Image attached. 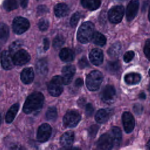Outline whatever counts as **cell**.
Returning <instances> with one entry per match:
<instances>
[{"instance_id":"14","label":"cell","mask_w":150,"mask_h":150,"mask_svg":"<svg viewBox=\"0 0 150 150\" xmlns=\"http://www.w3.org/2000/svg\"><path fill=\"white\" fill-rule=\"evenodd\" d=\"M115 97V88L111 85L106 86L102 92V100L106 103L113 101Z\"/></svg>"},{"instance_id":"29","label":"cell","mask_w":150,"mask_h":150,"mask_svg":"<svg viewBox=\"0 0 150 150\" xmlns=\"http://www.w3.org/2000/svg\"><path fill=\"white\" fill-rule=\"evenodd\" d=\"M121 68V64L118 60L110 61L107 63V71L114 73L120 70Z\"/></svg>"},{"instance_id":"25","label":"cell","mask_w":150,"mask_h":150,"mask_svg":"<svg viewBox=\"0 0 150 150\" xmlns=\"http://www.w3.org/2000/svg\"><path fill=\"white\" fill-rule=\"evenodd\" d=\"M125 82L129 85L136 84L141 80V76L138 73H130L126 74L124 77Z\"/></svg>"},{"instance_id":"46","label":"cell","mask_w":150,"mask_h":150,"mask_svg":"<svg viewBox=\"0 0 150 150\" xmlns=\"http://www.w3.org/2000/svg\"><path fill=\"white\" fill-rule=\"evenodd\" d=\"M83 84V81L82 80V79L81 78H78L77 79H76V81H75V86L77 87H80L81 86H82Z\"/></svg>"},{"instance_id":"32","label":"cell","mask_w":150,"mask_h":150,"mask_svg":"<svg viewBox=\"0 0 150 150\" xmlns=\"http://www.w3.org/2000/svg\"><path fill=\"white\" fill-rule=\"evenodd\" d=\"M18 4L15 0H7L4 2V8L8 11H11L18 8Z\"/></svg>"},{"instance_id":"42","label":"cell","mask_w":150,"mask_h":150,"mask_svg":"<svg viewBox=\"0 0 150 150\" xmlns=\"http://www.w3.org/2000/svg\"><path fill=\"white\" fill-rule=\"evenodd\" d=\"M144 52L146 57L148 58L149 60H150V44L146 42H145Z\"/></svg>"},{"instance_id":"51","label":"cell","mask_w":150,"mask_h":150,"mask_svg":"<svg viewBox=\"0 0 150 150\" xmlns=\"http://www.w3.org/2000/svg\"><path fill=\"white\" fill-rule=\"evenodd\" d=\"M146 148H147V150H150V139L148 141V142L146 144Z\"/></svg>"},{"instance_id":"39","label":"cell","mask_w":150,"mask_h":150,"mask_svg":"<svg viewBox=\"0 0 150 150\" xmlns=\"http://www.w3.org/2000/svg\"><path fill=\"white\" fill-rule=\"evenodd\" d=\"M135 54L133 51L127 52L124 56V60L125 62H129L134 57Z\"/></svg>"},{"instance_id":"50","label":"cell","mask_w":150,"mask_h":150,"mask_svg":"<svg viewBox=\"0 0 150 150\" xmlns=\"http://www.w3.org/2000/svg\"><path fill=\"white\" fill-rule=\"evenodd\" d=\"M139 97L141 99H145L146 98V95L144 92H142L139 94Z\"/></svg>"},{"instance_id":"16","label":"cell","mask_w":150,"mask_h":150,"mask_svg":"<svg viewBox=\"0 0 150 150\" xmlns=\"http://www.w3.org/2000/svg\"><path fill=\"white\" fill-rule=\"evenodd\" d=\"M89 58L90 62L96 66L100 65L103 61V53L101 49L96 48L90 53Z\"/></svg>"},{"instance_id":"40","label":"cell","mask_w":150,"mask_h":150,"mask_svg":"<svg viewBox=\"0 0 150 150\" xmlns=\"http://www.w3.org/2000/svg\"><path fill=\"white\" fill-rule=\"evenodd\" d=\"M86 114L87 116H91L94 112V108L91 104L88 103L86 105Z\"/></svg>"},{"instance_id":"31","label":"cell","mask_w":150,"mask_h":150,"mask_svg":"<svg viewBox=\"0 0 150 150\" xmlns=\"http://www.w3.org/2000/svg\"><path fill=\"white\" fill-rule=\"evenodd\" d=\"M46 116L47 120L51 121H55L57 116V110L56 107H49L46 111Z\"/></svg>"},{"instance_id":"26","label":"cell","mask_w":150,"mask_h":150,"mask_svg":"<svg viewBox=\"0 0 150 150\" xmlns=\"http://www.w3.org/2000/svg\"><path fill=\"white\" fill-rule=\"evenodd\" d=\"M121 45L119 42H116L110 46L107 51L108 55L112 58L117 57L121 53Z\"/></svg>"},{"instance_id":"27","label":"cell","mask_w":150,"mask_h":150,"mask_svg":"<svg viewBox=\"0 0 150 150\" xmlns=\"http://www.w3.org/2000/svg\"><path fill=\"white\" fill-rule=\"evenodd\" d=\"M81 3L83 7L90 11L97 9L101 5V2L100 1L93 0H83L81 1Z\"/></svg>"},{"instance_id":"38","label":"cell","mask_w":150,"mask_h":150,"mask_svg":"<svg viewBox=\"0 0 150 150\" xmlns=\"http://www.w3.org/2000/svg\"><path fill=\"white\" fill-rule=\"evenodd\" d=\"M98 130V127L97 125H91L88 129V135L90 137H94Z\"/></svg>"},{"instance_id":"21","label":"cell","mask_w":150,"mask_h":150,"mask_svg":"<svg viewBox=\"0 0 150 150\" xmlns=\"http://www.w3.org/2000/svg\"><path fill=\"white\" fill-rule=\"evenodd\" d=\"M59 56L62 61L64 62H69L74 59V54L72 50L69 48H63L61 50Z\"/></svg>"},{"instance_id":"9","label":"cell","mask_w":150,"mask_h":150,"mask_svg":"<svg viewBox=\"0 0 150 150\" xmlns=\"http://www.w3.org/2000/svg\"><path fill=\"white\" fill-rule=\"evenodd\" d=\"M52 134L51 127L47 124H43L38 130L37 139L40 142L47 141Z\"/></svg>"},{"instance_id":"10","label":"cell","mask_w":150,"mask_h":150,"mask_svg":"<svg viewBox=\"0 0 150 150\" xmlns=\"http://www.w3.org/2000/svg\"><path fill=\"white\" fill-rule=\"evenodd\" d=\"M122 121L125 131L130 133L135 127V120L129 112H124L122 115Z\"/></svg>"},{"instance_id":"24","label":"cell","mask_w":150,"mask_h":150,"mask_svg":"<svg viewBox=\"0 0 150 150\" xmlns=\"http://www.w3.org/2000/svg\"><path fill=\"white\" fill-rule=\"evenodd\" d=\"M19 107V104L18 103H16L11 106V107L9 109L5 116V121L7 123H11L14 120L18 111Z\"/></svg>"},{"instance_id":"48","label":"cell","mask_w":150,"mask_h":150,"mask_svg":"<svg viewBox=\"0 0 150 150\" xmlns=\"http://www.w3.org/2000/svg\"><path fill=\"white\" fill-rule=\"evenodd\" d=\"M28 1H21V6L23 8H25L28 5Z\"/></svg>"},{"instance_id":"54","label":"cell","mask_w":150,"mask_h":150,"mask_svg":"<svg viewBox=\"0 0 150 150\" xmlns=\"http://www.w3.org/2000/svg\"><path fill=\"white\" fill-rule=\"evenodd\" d=\"M148 90H149V91L150 92V83H149V86H148Z\"/></svg>"},{"instance_id":"44","label":"cell","mask_w":150,"mask_h":150,"mask_svg":"<svg viewBox=\"0 0 150 150\" xmlns=\"http://www.w3.org/2000/svg\"><path fill=\"white\" fill-rule=\"evenodd\" d=\"M9 150H23L22 147L18 144H14L10 146Z\"/></svg>"},{"instance_id":"4","label":"cell","mask_w":150,"mask_h":150,"mask_svg":"<svg viewBox=\"0 0 150 150\" xmlns=\"http://www.w3.org/2000/svg\"><path fill=\"white\" fill-rule=\"evenodd\" d=\"M63 79L59 76L53 77L48 85V91L50 95L54 97L60 96L63 89Z\"/></svg>"},{"instance_id":"43","label":"cell","mask_w":150,"mask_h":150,"mask_svg":"<svg viewBox=\"0 0 150 150\" xmlns=\"http://www.w3.org/2000/svg\"><path fill=\"white\" fill-rule=\"evenodd\" d=\"M37 9H38L37 12L39 15L43 14L48 11V8L45 5H40L38 7Z\"/></svg>"},{"instance_id":"47","label":"cell","mask_w":150,"mask_h":150,"mask_svg":"<svg viewBox=\"0 0 150 150\" xmlns=\"http://www.w3.org/2000/svg\"><path fill=\"white\" fill-rule=\"evenodd\" d=\"M85 103H86V100L83 98H80L78 101V104L80 107H83L84 105L85 104Z\"/></svg>"},{"instance_id":"12","label":"cell","mask_w":150,"mask_h":150,"mask_svg":"<svg viewBox=\"0 0 150 150\" xmlns=\"http://www.w3.org/2000/svg\"><path fill=\"white\" fill-rule=\"evenodd\" d=\"M75 71V67L73 65H67L63 68L62 77L63 79V84L67 85L71 83Z\"/></svg>"},{"instance_id":"34","label":"cell","mask_w":150,"mask_h":150,"mask_svg":"<svg viewBox=\"0 0 150 150\" xmlns=\"http://www.w3.org/2000/svg\"><path fill=\"white\" fill-rule=\"evenodd\" d=\"M64 43V39L62 35L56 36L53 41V46L54 49H59Z\"/></svg>"},{"instance_id":"11","label":"cell","mask_w":150,"mask_h":150,"mask_svg":"<svg viewBox=\"0 0 150 150\" xmlns=\"http://www.w3.org/2000/svg\"><path fill=\"white\" fill-rule=\"evenodd\" d=\"M29 54L25 50H19L13 56V61L15 64L21 66L27 63L30 60Z\"/></svg>"},{"instance_id":"52","label":"cell","mask_w":150,"mask_h":150,"mask_svg":"<svg viewBox=\"0 0 150 150\" xmlns=\"http://www.w3.org/2000/svg\"><path fill=\"white\" fill-rule=\"evenodd\" d=\"M148 18H149V20L150 21V8H149V13H148Z\"/></svg>"},{"instance_id":"23","label":"cell","mask_w":150,"mask_h":150,"mask_svg":"<svg viewBox=\"0 0 150 150\" xmlns=\"http://www.w3.org/2000/svg\"><path fill=\"white\" fill-rule=\"evenodd\" d=\"M111 136L114 144L116 146L120 145L122 140V134L121 129L117 127H113L111 130Z\"/></svg>"},{"instance_id":"22","label":"cell","mask_w":150,"mask_h":150,"mask_svg":"<svg viewBox=\"0 0 150 150\" xmlns=\"http://www.w3.org/2000/svg\"><path fill=\"white\" fill-rule=\"evenodd\" d=\"M36 69L37 73L39 75H46L48 71L47 62L45 59H41L37 62L36 64Z\"/></svg>"},{"instance_id":"20","label":"cell","mask_w":150,"mask_h":150,"mask_svg":"<svg viewBox=\"0 0 150 150\" xmlns=\"http://www.w3.org/2000/svg\"><path fill=\"white\" fill-rule=\"evenodd\" d=\"M54 11L56 16L59 18H61L67 15L69 13V9L66 4L64 3H59L54 6Z\"/></svg>"},{"instance_id":"53","label":"cell","mask_w":150,"mask_h":150,"mask_svg":"<svg viewBox=\"0 0 150 150\" xmlns=\"http://www.w3.org/2000/svg\"><path fill=\"white\" fill-rule=\"evenodd\" d=\"M146 42H148V43H149V44H150V39H148V40H147Z\"/></svg>"},{"instance_id":"18","label":"cell","mask_w":150,"mask_h":150,"mask_svg":"<svg viewBox=\"0 0 150 150\" xmlns=\"http://www.w3.org/2000/svg\"><path fill=\"white\" fill-rule=\"evenodd\" d=\"M21 79L22 81L26 84L31 83L34 79V72L33 69L31 67L24 69L21 73Z\"/></svg>"},{"instance_id":"5","label":"cell","mask_w":150,"mask_h":150,"mask_svg":"<svg viewBox=\"0 0 150 150\" xmlns=\"http://www.w3.org/2000/svg\"><path fill=\"white\" fill-rule=\"evenodd\" d=\"M29 27V22L22 17L15 18L12 23V28L14 33L20 35L26 31Z\"/></svg>"},{"instance_id":"8","label":"cell","mask_w":150,"mask_h":150,"mask_svg":"<svg viewBox=\"0 0 150 150\" xmlns=\"http://www.w3.org/2000/svg\"><path fill=\"white\" fill-rule=\"evenodd\" d=\"M114 142L111 135L104 134L98 139L97 146L99 150H111L113 146Z\"/></svg>"},{"instance_id":"30","label":"cell","mask_w":150,"mask_h":150,"mask_svg":"<svg viewBox=\"0 0 150 150\" xmlns=\"http://www.w3.org/2000/svg\"><path fill=\"white\" fill-rule=\"evenodd\" d=\"M9 29L5 23H1L0 26V39L1 42H5L9 36Z\"/></svg>"},{"instance_id":"33","label":"cell","mask_w":150,"mask_h":150,"mask_svg":"<svg viewBox=\"0 0 150 150\" xmlns=\"http://www.w3.org/2000/svg\"><path fill=\"white\" fill-rule=\"evenodd\" d=\"M23 45V42L22 40H18L13 42L9 47V50L11 53H15L18 52V49L21 47ZM19 51V50H18Z\"/></svg>"},{"instance_id":"36","label":"cell","mask_w":150,"mask_h":150,"mask_svg":"<svg viewBox=\"0 0 150 150\" xmlns=\"http://www.w3.org/2000/svg\"><path fill=\"white\" fill-rule=\"evenodd\" d=\"M80 18V15L79 12H76L74 13L71 17L70 18V25L72 26V27H75L79 21V19Z\"/></svg>"},{"instance_id":"35","label":"cell","mask_w":150,"mask_h":150,"mask_svg":"<svg viewBox=\"0 0 150 150\" xmlns=\"http://www.w3.org/2000/svg\"><path fill=\"white\" fill-rule=\"evenodd\" d=\"M49 21L45 19H42L38 23V27L41 31H45L48 29Z\"/></svg>"},{"instance_id":"7","label":"cell","mask_w":150,"mask_h":150,"mask_svg":"<svg viewBox=\"0 0 150 150\" xmlns=\"http://www.w3.org/2000/svg\"><path fill=\"white\" fill-rule=\"evenodd\" d=\"M80 120V115L77 111H68L63 117V124L66 127H76Z\"/></svg>"},{"instance_id":"19","label":"cell","mask_w":150,"mask_h":150,"mask_svg":"<svg viewBox=\"0 0 150 150\" xmlns=\"http://www.w3.org/2000/svg\"><path fill=\"white\" fill-rule=\"evenodd\" d=\"M74 134L72 131H67L64 133L60 138V144L65 148L70 147L74 141Z\"/></svg>"},{"instance_id":"37","label":"cell","mask_w":150,"mask_h":150,"mask_svg":"<svg viewBox=\"0 0 150 150\" xmlns=\"http://www.w3.org/2000/svg\"><path fill=\"white\" fill-rule=\"evenodd\" d=\"M79 66L81 69H84L89 66V63L86 57H82L79 61Z\"/></svg>"},{"instance_id":"17","label":"cell","mask_w":150,"mask_h":150,"mask_svg":"<svg viewBox=\"0 0 150 150\" xmlns=\"http://www.w3.org/2000/svg\"><path fill=\"white\" fill-rule=\"evenodd\" d=\"M112 114V110L110 108L101 109L98 110L96 115L95 118L97 122L102 124L106 122Z\"/></svg>"},{"instance_id":"3","label":"cell","mask_w":150,"mask_h":150,"mask_svg":"<svg viewBox=\"0 0 150 150\" xmlns=\"http://www.w3.org/2000/svg\"><path fill=\"white\" fill-rule=\"evenodd\" d=\"M102 81V73L98 70H94L87 75L86 80V86L89 90L96 91L100 88Z\"/></svg>"},{"instance_id":"45","label":"cell","mask_w":150,"mask_h":150,"mask_svg":"<svg viewBox=\"0 0 150 150\" xmlns=\"http://www.w3.org/2000/svg\"><path fill=\"white\" fill-rule=\"evenodd\" d=\"M43 45H44V49L45 50H47L49 49V41L47 38H44L43 39Z\"/></svg>"},{"instance_id":"49","label":"cell","mask_w":150,"mask_h":150,"mask_svg":"<svg viewBox=\"0 0 150 150\" xmlns=\"http://www.w3.org/2000/svg\"><path fill=\"white\" fill-rule=\"evenodd\" d=\"M64 150H81V149L77 147H67Z\"/></svg>"},{"instance_id":"41","label":"cell","mask_w":150,"mask_h":150,"mask_svg":"<svg viewBox=\"0 0 150 150\" xmlns=\"http://www.w3.org/2000/svg\"><path fill=\"white\" fill-rule=\"evenodd\" d=\"M133 110L134 112L137 114V115H139L143 111V107L139 104H136L134 105L133 107Z\"/></svg>"},{"instance_id":"55","label":"cell","mask_w":150,"mask_h":150,"mask_svg":"<svg viewBox=\"0 0 150 150\" xmlns=\"http://www.w3.org/2000/svg\"><path fill=\"white\" fill-rule=\"evenodd\" d=\"M149 76H150V69H149Z\"/></svg>"},{"instance_id":"13","label":"cell","mask_w":150,"mask_h":150,"mask_svg":"<svg viewBox=\"0 0 150 150\" xmlns=\"http://www.w3.org/2000/svg\"><path fill=\"white\" fill-rule=\"evenodd\" d=\"M1 63L2 67L5 70L11 69L13 67V57H12L10 52L4 50L1 53Z\"/></svg>"},{"instance_id":"28","label":"cell","mask_w":150,"mask_h":150,"mask_svg":"<svg viewBox=\"0 0 150 150\" xmlns=\"http://www.w3.org/2000/svg\"><path fill=\"white\" fill-rule=\"evenodd\" d=\"M93 42L98 46H103L106 43L105 37L100 32H95L92 38Z\"/></svg>"},{"instance_id":"6","label":"cell","mask_w":150,"mask_h":150,"mask_svg":"<svg viewBox=\"0 0 150 150\" xmlns=\"http://www.w3.org/2000/svg\"><path fill=\"white\" fill-rule=\"evenodd\" d=\"M124 13V8L122 5L114 6L108 11L109 21L112 23H118L121 21Z\"/></svg>"},{"instance_id":"15","label":"cell","mask_w":150,"mask_h":150,"mask_svg":"<svg viewBox=\"0 0 150 150\" xmlns=\"http://www.w3.org/2000/svg\"><path fill=\"white\" fill-rule=\"evenodd\" d=\"M139 8L138 1H131L128 4L126 10V17L128 21H132L136 16Z\"/></svg>"},{"instance_id":"2","label":"cell","mask_w":150,"mask_h":150,"mask_svg":"<svg viewBox=\"0 0 150 150\" xmlns=\"http://www.w3.org/2000/svg\"><path fill=\"white\" fill-rule=\"evenodd\" d=\"M94 25L91 22L83 23L79 28L77 38V40L81 43H87L91 39L94 35Z\"/></svg>"},{"instance_id":"1","label":"cell","mask_w":150,"mask_h":150,"mask_svg":"<svg viewBox=\"0 0 150 150\" xmlns=\"http://www.w3.org/2000/svg\"><path fill=\"white\" fill-rule=\"evenodd\" d=\"M44 96L40 92H34L26 98L23 107L26 114H30L40 108L43 104Z\"/></svg>"}]
</instances>
